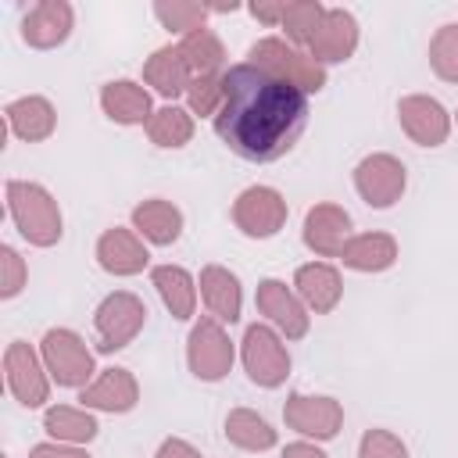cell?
I'll use <instances>...</instances> for the list:
<instances>
[{
    "instance_id": "4316f807",
    "label": "cell",
    "mask_w": 458,
    "mask_h": 458,
    "mask_svg": "<svg viewBox=\"0 0 458 458\" xmlns=\"http://www.w3.org/2000/svg\"><path fill=\"white\" fill-rule=\"evenodd\" d=\"M225 437L229 444L243 447V451H268L276 447V429L250 408H233L225 415Z\"/></svg>"
},
{
    "instance_id": "4fadbf2b",
    "label": "cell",
    "mask_w": 458,
    "mask_h": 458,
    "mask_svg": "<svg viewBox=\"0 0 458 458\" xmlns=\"http://www.w3.org/2000/svg\"><path fill=\"white\" fill-rule=\"evenodd\" d=\"M358 47V21L351 11L344 7H329L322 25L315 29L311 43H308V54L318 61V64H340L354 54Z\"/></svg>"
},
{
    "instance_id": "f546056e",
    "label": "cell",
    "mask_w": 458,
    "mask_h": 458,
    "mask_svg": "<svg viewBox=\"0 0 458 458\" xmlns=\"http://www.w3.org/2000/svg\"><path fill=\"white\" fill-rule=\"evenodd\" d=\"M147 136H150V143H157V147H182V143L193 140V118H190V111L168 104V107H161V111L150 114Z\"/></svg>"
},
{
    "instance_id": "2e32d148",
    "label": "cell",
    "mask_w": 458,
    "mask_h": 458,
    "mask_svg": "<svg viewBox=\"0 0 458 458\" xmlns=\"http://www.w3.org/2000/svg\"><path fill=\"white\" fill-rule=\"evenodd\" d=\"M72 21H75L72 4H64V0H39L21 18V39L29 47H36V50H50V47L68 39Z\"/></svg>"
},
{
    "instance_id": "ac0fdd59",
    "label": "cell",
    "mask_w": 458,
    "mask_h": 458,
    "mask_svg": "<svg viewBox=\"0 0 458 458\" xmlns=\"http://www.w3.org/2000/svg\"><path fill=\"white\" fill-rule=\"evenodd\" d=\"M79 401L86 408H97V411H132L140 401V386H136L129 369H104L100 379L82 386Z\"/></svg>"
},
{
    "instance_id": "60d3db41",
    "label": "cell",
    "mask_w": 458,
    "mask_h": 458,
    "mask_svg": "<svg viewBox=\"0 0 458 458\" xmlns=\"http://www.w3.org/2000/svg\"><path fill=\"white\" fill-rule=\"evenodd\" d=\"M454 118H458V114H454Z\"/></svg>"
},
{
    "instance_id": "ba28073f",
    "label": "cell",
    "mask_w": 458,
    "mask_h": 458,
    "mask_svg": "<svg viewBox=\"0 0 458 458\" xmlns=\"http://www.w3.org/2000/svg\"><path fill=\"white\" fill-rule=\"evenodd\" d=\"M233 222L250 240H268L286 225V200L272 186H247L233 204Z\"/></svg>"
},
{
    "instance_id": "e0dca14e",
    "label": "cell",
    "mask_w": 458,
    "mask_h": 458,
    "mask_svg": "<svg viewBox=\"0 0 458 458\" xmlns=\"http://www.w3.org/2000/svg\"><path fill=\"white\" fill-rule=\"evenodd\" d=\"M293 286H297V297L304 301V308H311L315 315H329L344 297L340 272L333 265H326V261L301 265L297 276H293Z\"/></svg>"
},
{
    "instance_id": "277c9868",
    "label": "cell",
    "mask_w": 458,
    "mask_h": 458,
    "mask_svg": "<svg viewBox=\"0 0 458 458\" xmlns=\"http://www.w3.org/2000/svg\"><path fill=\"white\" fill-rule=\"evenodd\" d=\"M147 322V304L129 293V290H114L100 301L97 315H93V326H97V347L104 354L111 351H122L136 340V333L143 329Z\"/></svg>"
},
{
    "instance_id": "d4e9b609",
    "label": "cell",
    "mask_w": 458,
    "mask_h": 458,
    "mask_svg": "<svg viewBox=\"0 0 458 458\" xmlns=\"http://www.w3.org/2000/svg\"><path fill=\"white\" fill-rule=\"evenodd\" d=\"M132 225L143 233V240H150L157 247H168L182 233V211L168 200H143L132 211Z\"/></svg>"
},
{
    "instance_id": "4dcf8cb0",
    "label": "cell",
    "mask_w": 458,
    "mask_h": 458,
    "mask_svg": "<svg viewBox=\"0 0 458 458\" xmlns=\"http://www.w3.org/2000/svg\"><path fill=\"white\" fill-rule=\"evenodd\" d=\"M322 18H326V7L318 0H293V4H286L279 25L286 29V39L293 47H308L311 36H315V29L322 25Z\"/></svg>"
},
{
    "instance_id": "836d02e7",
    "label": "cell",
    "mask_w": 458,
    "mask_h": 458,
    "mask_svg": "<svg viewBox=\"0 0 458 458\" xmlns=\"http://www.w3.org/2000/svg\"><path fill=\"white\" fill-rule=\"evenodd\" d=\"M222 93H225V75H200V79H193L190 89H186L190 114H218Z\"/></svg>"
},
{
    "instance_id": "52a82bcc",
    "label": "cell",
    "mask_w": 458,
    "mask_h": 458,
    "mask_svg": "<svg viewBox=\"0 0 458 458\" xmlns=\"http://www.w3.org/2000/svg\"><path fill=\"white\" fill-rule=\"evenodd\" d=\"M186 361H190V372L204 383H218L222 376H229L233 369V340L229 333L222 329L218 318H200L190 333V344H186Z\"/></svg>"
},
{
    "instance_id": "ab89813d",
    "label": "cell",
    "mask_w": 458,
    "mask_h": 458,
    "mask_svg": "<svg viewBox=\"0 0 458 458\" xmlns=\"http://www.w3.org/2000/svg\"><path fill=\"white\" fill-rule=\"evenodd\" d=\"M283 458H329V454H326V451H318L315 444H304V440H297V444H286Z\"/></svg>"
},
{
    "instance_id": "30bf717a",
    "label": "cell",
    "mask_w": 458,
    "mask_h": 458,
    "mask_svg": "<svg viewBox=\"0 0 458 458\" xmlns=\"http://www.w3.org/2000/svg\"><path fill=\"white\" fill-rule=\"evenodd\" d=\"M4 372H7V386L18 397V404L25 408H39L50 397V383H47V365H39L36 351L21 340L7 344L4 351Z\"/></svg>"
},
{
    "instance_id": "6da1fadb",
    "label": "cell",
    "mask_w": 458,
    "mask_h": 458,
    "mask_svg": "<svg viewBox=\"0 0 458 458\" xmlns=\"http://www.w3.org/2000/svg\"><path fill=\"white\" fill-rule=\"evenodd\" d=\"M308 125V93L247 64L225 72L222 107L215 114L218 140L243 161H279Z\"/></svg>"
},
{
    "instance_id": "9a60e30c",
    "label": "cell",
    "mask_w": 458,
    "mask_h": 458,
    "mask_svg": "<svg viewBox=\"0 0 458 458\" xmlns=\"http://www.w3.org/2000/svg\"><path fill=\"white\" fill-rule=\"evenodd\" d=\"M347 240H351V215L340 204H315L304 215V243L318 258H340Z\"/></svg>"
},
{
    "instance_id": "f1b7e54d",
    "label": "cell",
    "mask_w": 458,
    "mask_h": 458,
    "mask_svg": "<svg viewBox=\"0 0 458 458\" xmlns=\"http://www.w3.org/2000/svg\"><path fill=\"white\" fill-rule=\"evenodd\" d=\"M43 429L54 437V440H64V444H89L97 437V419L86 411V408H68V404H57L43 415Z\"/></svg>"
},
{
    "instance_id": "44dd1931",
    "label": "cell",
    "mask_w": 458,
    "mask_h": 458,
    "mask_svg": "<svg viewBox=\"0 0 458 458\" xmlns=\"http://www.w3.org/2000/svg\"><path fill=\"white\" fill-rule=\"evenodd\" d=\"M340 261L354 272H386L397 261V240L386 233H358L344 243Z\"/></svg>"
},
{
    "instance_id": "7c38bea8",
    "label": "cell",
    "mask_w": 458,
    "mask_h": 458,
    "mask_svg": "<svg viewBox=\"0 0 458 458\" xmlns=\"http://www.w3.org/2000/svg\"><path fill=\"white\" fill-rule=\"evenodd\" d=\"M397 118H401V129L419 143V147H440L451 132V114L444 111L440 100L426 97V93H411V97H401L397 104Z\"/></svg>"
},
{
    "instance_id": "603a6c76",
    "label": "cell",
    "mask_w": 458,
    "mask_h": 458,
    "mask_svg": "<svg viewBox=\"0 0 458 458\" xmlns=\"http://www.w3.org/2000/svg\"><path fill=\"white\" fill-rule=\"evenodd\" d=\"M7 125L18 140L39 143L54 132L57 114H54V104L47 97H18V100L7 104Z\"/></svg>"
},
{
    "instance_id": "8d00e7d4",
    "label": "cell",
    "mask_w": 458,
    "mask_h": 458,
    "mask_svg": "<svg viewBox=\"0 0 458 458\" xmlns=\"http://www.w3.org/2000/svg\"><path fill=\"white\" fill-rule=\"evenodd\" d=\"M283 11H286V0H254L250 4V14L265 25H279L283 21Z\"/></svg>"
},
{
    "instance_id": "3957f363",
    "label": "cell",
    "mask_w": 458,
    "mask_h": 458,
    "mask_svg": "<svg viewBox=\"0 0 458 458\" xmlns=\"http://www.w3.org/2000/svg\"><path fill=\"white\" fill-rule=\"evenodd\" d=\"M247 57H250L254 68H261V72H268V75H276V79L297 86L301 93H318V89L326 86V68H322L311 54H304V50H297V47H286V43L276 39V36L258 39Z\"/></svg>"
},
{
    "instance_id": "d6a6232c",
    "label": "cell",
    "mask_w": 458,
    "mask_h": 458,
    "mask_svg": "<svg viewBox=\"0 0 458 458\" xmlns=\"http://www.w3.org/2000/svg\"><path fill=\"white\" fill-rule=\"evenodd\" d=\"M429 64L444 82H458V21H447L429 39Z\"/></svg>"
},
{
    "instance_id": "d6986e66",
    "label": "cell",
    "mask_w": 458,
    "mask_h": 458,
    "mask_svg": "<svg viewBox=\"0 0 458 458\" xmlns=\"http://www.w3.org/2000/svg\"><path fill=\"white\" fill-rule=\"evenodd\" d=\"M97 261H100V268L111 272V276H136V272L147 268L150 254H147V247L140 243L136 233L114 225V229H107V233L97 240Z\"/></svg>"
},
{
    "instance_id": "484cf974",
    "label": "cell",
    "mask_w": 458,
    "mask_h": 458,
    "mask_svg": "<svg viewBox=\"0 0 458 458\" xmlns=\"http://www.w3.org/2000/svg\"><path fill=\"white\" fill-rule=\"evenodd\" d=\"M150 279H154V286H157L165 308H168L179 322L193 318V308H197V286H193V276H190L186 268H179V265H157V268L150 272Z\"/></svg>"
},
{
    "instance_id": "1f68e13d",
    "label": "cell",
    "mask_w": 458,
    "mask_h": 458,
    "mask_svg": "<svg viewBox=\"0 0 458 458\" xmlns=\"http://www.w3.org/2000/svg\"><path fill=\"white\" fill-rule=\"evenodd\" d=\"M154 14H157V21L168 29V32H182V36H190V32H197V29H204V18H208V4H193V0H161V4H154Z\"/></svg>"
},
{
    "instance_id": "8992f818",
    "label": "cell",
    "mask_w": 458,
    "mask_h": 458,
    "mask_svg": "<svg viewBox=\"0 0 458 458\" xmlns=\"http://www.w3.org/2000/svg\"><path fill=\"white\" fill-rule=\"evenodd\" d=\"M243 369H247L250 383H258L265 390L279 386L290 376V351L276 336V329H268L261 322L247 326V333H243Z\"/></svg>"
},
{
    "instance_id": "7402d4cb",
    "label": "cell",
    "mask_w": 458,
    "mask_h": 458,
    "mask_svg": "<svg viewBox=\"0 0 458 458\" xmlns=\"http://www.w3.org/2000/svg\"><path fill=\"white\" fill-rule=\"evenodd\" d=\"M200 297L211 311V318L218 322H236L240 318V304H243V293H240V279L222 268V265H208L200 272Z\"/></svg>"
},
{
    "instance_id": "7a4b0ae2",
    "label": "cell",
    "mask_w": 458,
    "mask_h": 458,
    "mask_svg": "<svg viewBox=\"0 0 458 458\" xmlns=\"http://www.w3.org/2000/svg\"><path fill=\"white\" fill-rule=\"evenodd\" d=\"M7 211L18 225V233L32 243V247H54L61 240V208L57 200L39 186V182H25V179H11L7 182Z\"/></svg>"
},
{
    "instance_id": "cb8c5ba5",
    "label": "cell",
    "mask_w": 458,
    "mask_h": 458,
    "mask_svg": "<svg viewBox=\"0 0 458 458\" xmlns=\"http://www.w3.org/2000/svg\"><path fill=\"white\" fill-rule=\"evenodd\" d=\"M143 79H147L161 97H179V93L190 89L193 72H190V64H186V57H182L179 47H161V50H154V54L147 57Z\"/></svg>"
},
{
    "instance_id": "f35d334b",
    "label": "cell",
    "mask_w": 458,
    "mask_h": 458,
    "mask_svg": "<svg viewBox=\"0 0 458 458\" xmlns=\"http://www.w3.org/2000/svg\"><path fill=\"white\" fill-rule=\"evenodd\" d=\"M29 458H89V454L75 451V447H61V444H36L29 451Z\"/></svg>"
},
{
    "instance_id": "e575fe53",
    "label": "cell",
    "mask_w": 458,
    "mask_h": 458,
    "mask_svg": "<svg viewBox=\"0 0 458 458\" xmlns=\"http://www.w3.org/2000/svg\"><path fill=\"white\" fill-rule=\"evenodd\" d=\"M358 458H408V447L390 429H369L358 444Z\"/></svg>"
},
{
    "instance_id": "5bb4252c",
    "label": "cell",
    "mask_w": 458,
    "mask_h": 458,
    "mask_svg": "<svg viewBox=\"0 0 458 458\" xmlns=\"http://www.w3.org/2000/svg\"><path fill=\"white\" fill-rule=\"evenodd\" d=\"M258 311L286 333V340H301L308 333V308L297 293L286 290L279 279H261L258 283Z\"/></svg>"
},
{
    "instance_id": "8fae6325",
    "label": "cell",
    "mask_w": 458,
    "mask_h": 458,
    "mask_svg": "<svg viewBox=\"0 0 458 458\" xmlns=\"http://www.w3.org/2000/svg\"><path fill=\"white\" fill-rule=\"evenodd\" d=\"M283 419L290 429H297L301 437H315V440H333L344 426V408L333 397H308V394H290L283 404Z\"/></svg>"
},
{
    "instance_id": "ffe728a7",
    "label": "cell",
    "mask_w": 458,
    "mask_h": 458,
    "mask_svg": "<svg viewBox=\"0 0 458 458\" xmlns=\"http://www.w3.org/2000/svg\"><path fill=\"white\" fill-rule=\"evenodd\" d=\"M100 107L111 122L118 125H147L150 122V93L129 79H118V82H107L100 89Z\"/></svg>"
},
{
    "instance_id": "9c48e42d",
    "label": "cell",
    "mask_w": 458,
    "mask_h": 458,
    "mask_svg": "<svg viewBox=\"0 0 458 458\" xmlns=\"http://www.w3.org/2000/svg\"><path fill=\"white\" fill-rule=\"evenodd\" d=\"M404 182H408L404 165H401L394 154H369V157H361L358 168H354V186H358L361 200H365L369 208H379V211L401 200Z\"/></svg>"
},
{
    "instance_id": "74e56055",
    "label": "cell",
    "mask_w": 458,
    "mask_h": 458,
    "mask_svg": "<svg viewBox=\"0 0 458 458\" xmlns=\"http://www.w3.org/2000/svg\"><path fill=\"white\" fill-rule=\"evenodd\" d=\"M154 458H200V451L197 447H190L186 440H179V437H168L161 447H157V454Z\"/></svg>"
},
{
    "instance_id": "5b68a950",
    "label": "cell",
    "mask_w": 458,
    "mask_h": 458,
    "mask_svg": "<svg viewBox=\"0 0 458 458\" xmlns=\"http://www.w3.org/2000/svg\"><path fill=\"white\" fill-rule=\"evenodd\" d=\"M43 365L57 386H89L93 376V354L72 329H47L43 336Z\"/></svg>"
},
{
    "instance_id": "d590c367",
    "label": "cell",
    "mask_w": 458,
    "mask_h": 458,
    "mask_svg": "<svg viewBox=\"0 0 458 458\" xmlns=\"http://www.w3.org/2000/svg\"><path fill=\"white\" fill-rule=\"evenodd\" d=\"M29 272L14 247H0V297H18Z\"/></svg>"
},
{
    "instance_id": "83f0119b",
    "label": "cell",
    "mask_w": 458,
    "mask_h": 458,
    "mask_svg": "<svg viewBox=\"0 0 458 458\" xmlns=\"http://www.w3.org/2000/svg\"><path fill=\"white\" fill-rule=\"evenodd\" d=\"M179 50H182V57H186L193 79H200V75H218L222 64H225V47H222V39H218L211 29H197V32L182 36Z\"/></svg>"
}]
</instances>
